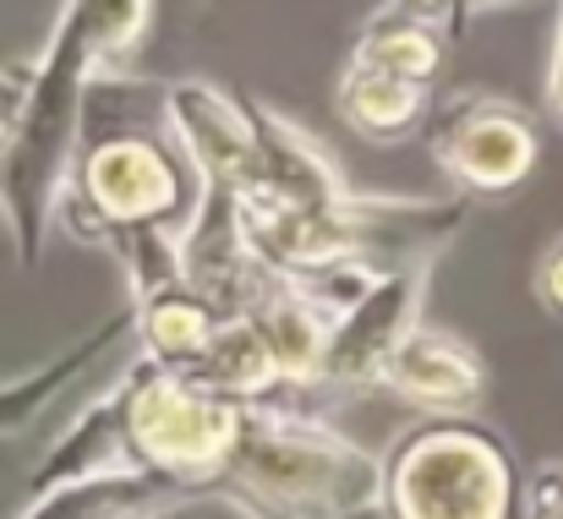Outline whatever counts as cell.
<instances>
[{"label": "cell", "mask_w": 563, "mask_h": 519, "mask_svg": "<svg viewBox=\"0 0 563 519\" xmlns=\"http://www.w3.org/2000/svg\"><path fill=\"white\" fill-rule=\"evenodd\" d=\"M148 11L154 0H66L44 55L33 60L27 110L0 159V213H5L0 224L11 230L16 263L27 274L44 257L49 224L60 213V191L82 148L93 71H104L115 55H126L143 38Z\"/></svg>", "instance_id": "1"}, {"label": "cell", "mask_w": 563, "mask_h": 519, "mask_svg": "<svg viewBox=\"0 0 563 519\" xmlns=\"http://www.w3.org/2000/svg\"><path fill=\"white\" fill-rule=\"evenodd\" d=\"M312 405H323L312 388L246 405V432L219 476L224 509L241 519H383V460Z\"/></svg>", "instance_id": "2"}, {"label": "cell", "mask_w": 563, "mask_h": 519, "mask_svg": "<svg viewBox=\"0 0 563 519\" xmlns=\"http://www.w3.org/2000/svg\"><path fill=\"white\" fill-rule=\"evenodd\" d=\"M181 165V148H165L137 126H104L82 137L55 219L104 252L148 230H187L191 202Z\"/></svg>", "instance_id": "3"}, {"label": "cell", "mask_w": 563, "mask_h": 519, "mask_svg": "<svg viewBox=\"0 0 563 519\" xmlns=\"http://www.w3.org/2000/svg\"><path fill=\"white\" fill-rule=\"evenodd\" d=\"M520 482L487 432L443 416L383 454V519H515Z\"/></svg>", "instance_id": "4"}, {"label": "cell", "mask_w": 563, "mask_h": 519, "mask_svg": "<svg viewBox=\"0 0 563 519\" xmlns=\"http://www.w3.org/2000/svg\"><path fill=\"white\" fill-rule=\"evenodd\" d=\"M115 388H121V410H126L132 460L143 471L197 482L219 504V476L230 471V454L246 432V405L197 388L148 355H137L132 372L115 377Z\"/></svg>", "instance_id": "5"}, {"label": "cell", "mask_w": 563, "mask_h": 519, "mask_svg": "<svg viewBox=\"0 0 563 519\" xmlns=\"http://www.w3.org/2000/svg\"><path fill=\"white\" fill-rule=\"evenodd\" d=\"M438 71H443L438 22L410 11V5L383 0L367 16V27H362V38H356V49H351V60L334 82V110L362 137L399 143L421 121Z\"/></svg>", "instance_id": "6"}, {"label": "cell", "mask_w": 563, "mask_h": 519, "mask_svg": "<svg viewBox=\"0 0 563 519\" xmlns=\"http://www.w3.org/2000/svg\"><path fill=\"white\" fill-rule=\"evenodd\" d=\"M159 121L197 175V191L241 197L263 180V132L252 99H235L208 77H181L159 88Z\"/></svg>", "instance_id": "7"}, {"label": "cell", "mask_w": 563, "mask_h": 519, "mask_svg": "<svg viewBox=\"0 0 563 519\" xmlns=\"http://www.w3.org/2000/svg\"><path fill=\"white\" fill-rule=\"evenodd\" d=\"M427 148L465 191H515L537 170V126L493 93H449L432 110Z\"/></svg>", "instance_id": "8"}, {"label": "cell", "mask_w": 563, "mask_h": 519, "mask_svg": "<svg viewBox=\"0 0 563 519\" xmlns=\"http://www.w3.org/2000/svg\"><path fill=\"white\" fill-rule=\"evenodd\" d=\"M427 279H432V268H394V274L377 279L351 312L334 318L329 350H323V377H318L323 399L362 394V388H377V383H383L388 355L421 329Z\"/></svg>", "instance_id": "9"}, {"label": "cell", "mask_w": 563, "mask_h": 519, "mask_svg": "<svg viewBox=\"0 0 563 519\" xmlns=\"http://www.w3.org/2000/svg\"><path fill=\"white\" fill-rule=\"evenodd\" d=\"M377 388H388L394 399L421 405L432 416H465L487 394V361H482V350H471L465 340L438 334V329L421 323L405 345L388 355Z\"/></svg>", "instance_id": "10"}, {"label": "cell", "mask_w": 563, "mask_h": 519, "mask_svg": "<svg viewBox=\"0 0 563 519\" xmlns=\"http://www.w3.org/2000/svg\"><path fill=\"white\" fill-rule=\"evenodd\" d=\"M187 504H213L197 482L165 471H110L88 482H66L44 498H27L11 519H170Z\"/></svg>", "instance_id": "11"}, {"label": "cell", "mask_w": 563, "mask_h": 519, "mask_svg": "<svg viewBox=\"0 0 563 519\" xmlns=\"http://www.w3.org/2000/svg\"><path fill=\"white\" fill-rule=\"evenodd\" d=\"M121 340H137V307H126V312H115L104 329H93V334H82L71 350H60V355H49V361H38L27 377H16V383H0V443L5 438H16V432H27L71 383H82L110 350L121 345Z\"/></svg>", "instance_id": "12"}, {"label": "cell", "mask_w": 563, "mask_h": 519, "mask_svg": "<svg viewBox=\"0 0 563 519\" xmlns=\"http://www.w3.org/2000/svg\"><path fill=\"white\" fill-rule=\"evenodd\" d=\"M132 307H137V340H143V355L159 361V366H170L176 377L197 366V355L213 345V334H219L224 318H230V312H224L208 290H197L191 279L165 285L159 296L132 301Z\"/></svg>", "instance_id": "13"}, {"label": "cell", "mask_w": 563, "mask_h": 519, "mask_svg": "<svg viewBox=\"0 0 563 519\" xmlns=\"http://www.w3.org/2000/svg\"><path fill=\"white\" fill-rule=\"evenodd\" d=\"M27 88H33V60L22 66H0V159L22 126V110H27Z\"/></svg>", "instance_id": "14"}, {"label": "cell", "mask_w": 563, "mask_h": 519, "mask_svg": "<svg viewBox=\"0 0 563 519\" xmlns=\"http://www.w3.org/2000/svg\"><path fill=\"white\" fill-rule=\"evenodd\" d=\"M526 519H563V465H542L526 487Z\"/></svg>", "instance_id": "15"}, {"label": "cell", "mask_w": 563, "mask_h": 519, "mask_svg": "<svg viewBox=\"0 0 563 519\" xmlns=\"http://www.w3.org/2000/svg\"><path fill=\"white\" fill-rule=\"evenodd\" d=\"M537 296L548 301V312L563 318V241L548 246V257H542V268H537Z\"/></svg>", "instance_id": "16"}, {"label": "cell", "mask_w": 563, "mask_h": 519, "mask_svg": "<svg viewBox=\"0 0 563 519\" xmlns=\"http://www.w3.org/2000/svg\"><path fill=\"white\" fill-rule=\"evenodd\" d=\"M548 104L563 121V0H559V38H553V66H548Z\"/></svg>", "instance_id": "17"}, {"label": "cell", "mask_w": 563, "mask_h": 519, "mask_svg": "<svg viewBox=\"0 0 563 519\" xmlns=\"http://www.w3.org/2000/svg\"><path fill=\"white\" fill-rule=\"evenodd\" d=\"M504 5H515V0H454V11H449V33H460L471 16H482V11H504Z\"/></svg>", "instance_id": "18"}, {"label": "cell", "mask_w": 563, "mask_h": 519, "mask_svg": "<svg viewBox=\"0 0 563 519\" xmlns=\"http://www.w3.org/2000/svg\"><path fill=\"white\" fill-rule=\"evenodd\" d=\"M394 5H410V11H421V16H432V22L454 11V0H394Z\"/></svg>", "instance_id": "19"}, {"label": "cell", "mask_w": 563, "mask_h": 519, "mask_svg": "<svg viewBox=\"0 0 563 519\" xmlns=\"http://www.w3.org/2000/svg\"><path fill=\"white\" fill-rule=\"evenodd\" d=\"M0 219H5V213H0Z\"/></svg>", "instance_id": "20"}]
</instances>
